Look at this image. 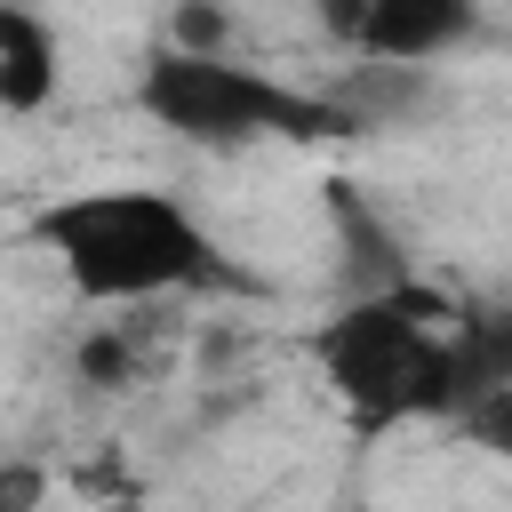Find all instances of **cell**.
<instances>
[{
  "label": "cell",
  "instance_id": "6da1fadb",
  "mask_svg": "<svg viewBox=\"0 0 512 512\" xmlns=\"http://www.w3.org/2000/svg\"><path fill=\"white\" fill-rule=\"evenodd\" d=\"M24 240L64 272L80 304H168V296H248V264L160 184H88L32 208Z\"/></svg>",
  "mask_w": 512,
  "mask_h": 512
},
{
  "label": "cell",
  "instance_id": "7a4b0ae2",
  "mask_svg": "<svg viewBox=\"0 0 512 512\" xmlns=\"http://www.w3.org/2000/svg\"><path fill=\"white\" fill-rule=\"evenodd\" d=\"M456 320L464 296H440L432 280H384L352 288L336 320H320L312 360L336 408L360 432H400V424H448V360H456Z\"/></svg>",
  "mask_w": 512,
  "mask_h": 512
},
{
  "label": "cell",
  "instance_id": "3957f363",
  "mask_svg": "<svg viewBox=\"0 0 512 512\" xmlns=\"http://www.w3.org/2000/svg\"><path fill=\"white\" fill-rule=\"evenodd\" d=\"M136 112L192 144V152H240V144H336L360 136V112L320 88H288L264 64H240L232 48H184L160 40L136 72Z\"/></svg>",
  "mask_w": 512,
  "mask_h": 512
},
{
  "label": "cell",
  "instance_id": "277c9868",
  "mask_svg": "<svg viewBox=\"0 0 512 512\" xmlns=\"http://www.w3.org/2000/svg\"><path fill=\"white\" fill-rule=\"evenodd\" d=\"M480 32V0H360L352 56L384 72H416L432 56H456Z\"/></svg>",
  "mask_w": 512,
  "mask_h": 512
},
{
  "label": "cell",
  "instance_id": "5b68a950",
  "mask_svg": "<svg viewBox=\"0 0 512 512\" xmlns=\"http://www.w3.org/2000/svg\"><path fill=\"white\" fill-rule=\"evenodd\" d=\"M64 80V40L40 8L0 0V112H48Z\"/></svg>",
  "mask_w": 512,
  "mask_h": 512
},
{
  "label": "cell",
  "instance_id": "8992f818",
  "mask_svg": "<svg viewBox=\"0 0 512 512\" xmlns=\"http://www.w3.org/2000/svg\"><path fill=\"white\" fill-rule=\"evenodd\" d=\"M448 432H464L472 448H488V456H512V384H488Z\"/></svg>",
  "mask_w": 512,
  "mask_h": 512
},
{
  "label": "cell",
  "instance_id": "52a82bcc",
  "mask_svg": "<svg viewBox=\"0 0 512 512\" xmlns=\"http://www.w3.org/2000/svg\"><path fill=\"white\" fill-rule=\"evenodd\" d=\"M168 40H184V48H224V16H216L208 0H184L176 24H168Z\"/></svg>",
  "mask_w": 512,
  "mask_h": 512
}]
</instances>
